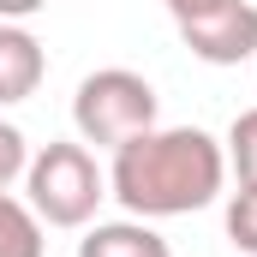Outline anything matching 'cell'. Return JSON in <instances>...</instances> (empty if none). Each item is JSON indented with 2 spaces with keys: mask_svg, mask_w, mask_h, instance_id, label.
<instances>
[{
  "mask_svg": "<svg viewBox=\"0 0 257 257\" xmlns=\"http://www.w3.org/2000/svg\"><path fill=\"white\" fill-rule=\"evenodd\" d=\"M203 6H215V0H168L174 18H192V12H203Z\"/></svg>",
  "mask_w": 257,
  "mask_h": 257,
  "instance_id": "cell-12",
  "label": "cell"
},
{
  "mask_svg": "<svg viewBox=\"0 0 257 257\" xmlns=\"http://www.w3.org/2000/svg\"><path fill=\"white\" fill-rule=\"evenodd\" d=\"M24 168H30L24 132L12 126V120H0V192H12V180H24Z\"/></svg>",
  "mask_w": 257,
  "mask_h": 257,
  "instance_id": "cell-10",
  "label": "cell"
},
{
  "mask_svg": "<svg viewBox=\"0 0 257 257\" xmlns=\"http://www.w3.org/2000/svg\"><path fill=\"white\" fill-rule=\"evenodd\" d=\"M0 257H42V221L12 192H0Z\"/></svg>",
  "mask_w": 257,
  "mask_h": 257,
  "instance_id": "cell-7",
  "label": "cell"
},
{
  "mask_svg": "<svg viewBox=\"0 0 257 257\" xmlns=\"http://www.w3.org/2000/svg\"><path fill=\"white\" fill-rule=\"evenodd\" d=\"M42 78H48L42 42H36L24 24H6V18H0V108L30 102V96L42 90Z\"/></svg>",
  "mask_w": 257,
  "mask_h": 257,
  "instance_id": "cell-5",
  "label": "cell"
},
{
  "mask_svg": "<svg viewBox=\"0 0 257 257\" xmlns=\"http://www.w3.org/2000/svg\"><path fill=\"white\" fill-rule=\"evenodd\" d=\"M180 42L192 48L203 66H239L257 54V6L251 0H215L192 18H174Z\"/></svg>",
  "mask_w": 257,
  "mask_h": 257,
  "instance_id": "cell-4",
  "label": "cell"
},
{
  "mask_svg": "<svg viewBox=\"0 0 257 257\" xmlns=\"http://www.w3.org/2000/svg\"><path fill=\"white\" fill-rule=\"evenodd\" d=\"M42 6H48V0H0V18H6V24H24V18H36Z\"/></svg>",
  "mask_w": 257,
  "mask_h": 257,
  "instance_id": "cell-11",
  "label": "cell"
},
{
  "mask_svg": "<svg viewBox=\"0 0 257 257\" xmlns=\"http://www.w3.org/2000/svg\"><path fill=\"white\" fill-rule=\"evenodd\" d=\"M227 186V150L203 126H150L114 150L108 192L138 221H168L209 209Z\"/></svg>",
  "mask_w": 257,
  "mask_h": 257,
  "instance_id": "cell-1",
  "label": "cell"
},
{
  "mask_svg": "<svg viewBox=\"0 0 257 257\" xmlns=\"http://www.w3.org/2000/svg\"><path fill=\"white\" fill-rule=\"evenodd\" d=\"M78 257H174V245L150 227V221H96V227H84V239H78Z\"/></svg>",
  "mask_w": 257,
  "mask_h": 257,
  "instance_id": "cell-6",
  "label": "cell"
},
{
  "mask_svg": "<svg viewBox=\"0 0 257 257\" xmlns=\"http://www.w3.org/2000/svg\"><path fill=\"white\" fill-rule=\"evenodd\" d=\"M24 203L36 209V221L48 227H90L102 197H108V174L96 168V156L84 144H42L24 168Z\"/></svg>",
  "mask_w": 257,
  "mask_h": 257,
  "instance_id": "cell-2",
  "label": "cell"
},
{
  "mask_svg": "<svg viewBox=\"0 0 257 257\" xmlns=\"http://www.w3.org/2000/svg\"><path fill=\"white\" fill-rule=\"evenodd\" d=\"M227 168L239 174V180H257V108H245L233 126H227Z\"/></svg>",
  "mask_w": 257,
  "mask_h": 257,
  "instance_id": "cell-9",
  "label": "cell"
},
{
  "mask_svg": "<svg viewBox=\"0 0 257 257\" xmlns=\"http://www.w3.org/2000/svg\"><path fill=\"white\" fill-rule=\"evenodd\" d=\"M227 239L233 251L257 257V180H239V192H227Z\"/></svg>",
  "mask_w": 257,
  "mask_h": 257,
  "instance_id": "cell-8",
  "label": "cell"
},
{
  "mask_svg": "<svg viewBox=\"0 0 257 257\" xmlns=\"http://www.w3.org/2000/svg\"><path fill=\"white\" fill-rule=\"evenodd\" d=\"M72 126L84 144H102V150H120L126 138L156 126V90L150 78H138L126 66H102L78 84L72 96Z\"/></svg>",
  "mask_w": 257,
  "mask_h": 257,
  "instance_id": "cell-3",
  "label": "cell"
}]
</instances>
